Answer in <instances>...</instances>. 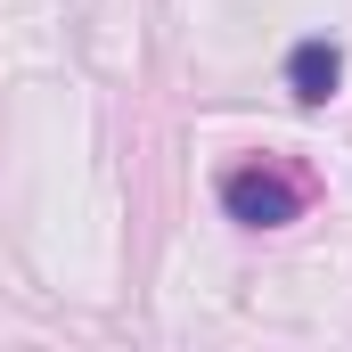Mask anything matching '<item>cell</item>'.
<instances>
[{
    "instance_id": "obj_1",
    "label": "cell",
    "mask_w": 352,
    "mask_h": 352,
    "mask_svg": "<svg viewBox=\"0 0 352 352\" xmlns=\"http://www.w3.org/2000/svg\"><path fill=\"white\" fill-rule=\"evenodd\" d=\"M221 205H230V221H246V230H287V221L303 213V188L287 173H270V164H238V173L221 180Z\"/></svg>"
},
{
    "instance_id": "obj_2",
    "label": "cell",
    "mask_w": 352,
    "mask_h": 352,
    "mask_svg": "<svg viewBox=\"0 0 352 352\" xmlns=\"http://www.w3.org/2000/svg\"><path fill=\"white\" fill-rule=\"evenodd\" d=\"M336 82H344V50H336L328 33H311V41H295V50H287V90H295L303 107L336 98Z\"/></svg>"
}]
</instances>
